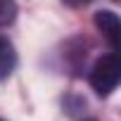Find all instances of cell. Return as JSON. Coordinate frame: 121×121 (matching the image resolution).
I'll list each match as a JSON object with an SVG mask.
<instances>
[{"label": "cell", "mask_w": 121, "mask_h": 121, "mask_svg": "<svg viewBox=\"0 0 121 121\" xmlns=\"http://www.w3.org/2000/svg\"><path fill=\"white\" fill-rule=\"evenodd\" d=\"M90 86L102 97L109 95L112 90H116V86H119V57H116V52H109L95 62V67L90 69Z\"/></svg>", "instance_id": "6da1fadb"}, {"label": "cell", "mask_w": 121, "mask_h": 121, "mask_svg": "<svg viewBox=\"0 0 121 121\" xmlns=\"http://www.w3.org/2000/svg\"><path fill=\"white\" fill-rule=\"evenodd\" d=\"M95 26L102 31V36L109 40V45H112V50H116L119 48V17L114 14V12H109V10H100L97 14H95Z\"/></svg>", "instance_id": "7a4b0ae2"}, {"label": "cell", "mask_w": 121, "mask_h": 121, "mask_svg": "<svg viewBox=\"0 0 121 121\" xmlns=\"http://www.w3.org/2000/svg\"><path fill=\"white\" fill-rule=\"evenodd\" d=\"M17 67V52L7 38H0V81L7 78Z\"/></svg>", "instance_id": "3957f363"}, {"label": "cell", "mask_w": 121, "mask_h": 121, "mask_svg": "<svg viewBox=\"0 0 121 121\" xmlns=\"http://www.w3.org/2000/svg\"><path fill=\"white\" fill-rule=\"evenodd\" d=\"M17 17V3L14 0H0V26L12 24Z\"/></svg>", "instance_id": "277c9868"}, {"label": "cell", "mask_w": 121, "mask_h": 121, "mask_svg": "<svg viewBox=\"0 0 121 121\" xmlns=\"http://www.w3.org/2000/svg\"><path fill=\"white\" fill-rule=\"evenodd\" d=\"M64 5H69V7H83V5H88L90 0H62Z\"/></svg>", "instance_id": "5b68a950"}, {"label": "cell", "mask_w": 121, "mask_h": 121, "mask_svg": "<svg viewBox=\"0 0 121 121\" xmlns=\"http://www.w3.org/2000/svg\"><path fill=\"white\" fill-rule=\"evenodd\" d=\"M0 121H3V119H0Z\"/></svg>", "instance_id": "8992f818"}]
</instances>
